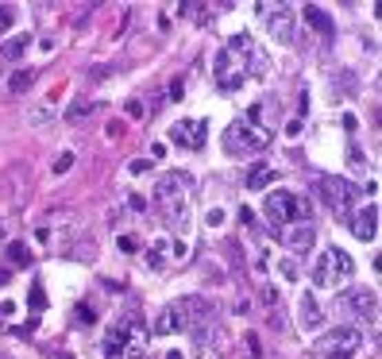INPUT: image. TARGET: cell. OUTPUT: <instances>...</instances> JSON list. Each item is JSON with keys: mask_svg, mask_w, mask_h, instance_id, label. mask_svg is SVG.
<instances>
[{"mask_svg": "<svg viewBox=\"0 0 382 359\" xmlns=\"http://www.w3.org/2000/svg\"><path fill=\"white\" fill-rule=\"evenodd\" d=\"M28 47H31V35L23 31V35H16V39H8V43H0V59H23L28 54Z\"/></svg>", "mask_w": 382, "mask_h": 359, "instance_id": "obj_18", "label": "cell"}, {"mask_svg": "<svg viewBox=\"0 0 382 359\" xmlns=\"http://www.w3.org/2000/svg\"><path fill=\"white\" fill-rule=\"evenodd\" d=\"M205 224H209V228H220V224H224V209H209Z\"/></svg>", "mask_w": 382, "mask_h": 359, "instance_id": "obj_31", "label": "cell"}, {"mask_svg": "<svg viewBox=\"0 0 382 359\" xmlns=\"http://www.w3.org/2000/svg\"><path fill=\"white\" fill-rule=\"evenodd\" d=\"M286 136H290V139L301 136V120H286Z\"/></svg>", "mask_w": 382, "mask_h": 359, "instance_id": "obj_35", "label": "cell"}, {"mask_svg": "<svg viewBox=\"0 0 382 359\" xmlns=\"http://www.w3.org/2000/svg\"><path fill=\"white\" fill-rule=\"evenodd\" d=\"M16 16H20V12L12 8V4H0V35H4L12 23H16Z\"/></svg>", "mask_w": 382, "mask_h": 359, "instance_id": "obj_26", "label": "cell"}, {"mask_svg": "<svg viewBox=\"0 0 382 359\" xmlns=\"http://www.w3.org/2000/svg\"><path fill=\"white\" fill-rule=\"evenodd\" d=\"M170 252H174V259H178V263H189V255H193V252H189V243H186V240H178L174 247H170Z\"/></svg>", "mask_w": 382, "mask_h": 359, "instance_id": "obj_30", "label": "cell"}, {"mask_svg": "<svg viewBox=\"0 0 382 359\" xmlns=\"http://www.w3.org/2000/svg\"><path fill=\"white\" fill-rule=\"evenodd\" d=\"M167 359H186V356H182V351H167Z\"/></svg>", "mask_w": 382, "mask_h": 359, "instance_id": "obj_42", "label": "cell"}, {"mask_svg": "<svg viewBox=\"0 0 382 359\" xmlns=\"http://www.w3.org/2000/svg\"><path fill=\"white\" fill-rule=\"evenodd\" d=\"M28 305H31V309H35V313H43V309H47V294H43V282H31Z\"/></svg>", "mask_w": 382, "mask_h": 359, "instance_id": "obj_21", "label": "cell"}, {"mask_svg": "<svg viewBox=\"0 0 382 359\" xmlns=\"http://www.w3.org/2000/svg\"><path fill=\"white\" fill-rule=\"evenodd\" d=\"M244 74H228V78H220V93H235V89L244 85Z\"/></svg>", "mask_w": 382, "mask_h": 359, "instance_id": "obj_27", "label": "cell"}, {"mask_svg": "<svg viewBox=\"0 0 382 359\" xmlns=\"http://www.w3.org/2000/svg\"><path fill=\"white\" fill-rule=\"evenodd\" d=\"M4 255H8V271H12V267H28V263H31V247H28V243H4Z\"/></svg>", "mask_w": 382, "mask_h": 359, "instance_id": "obj_20", "label": "cell"}, {"mask_svg": "<svg viewBox=\"0 0 382 359\" xmlns=\"http://www.w3.org/2000/svg\"><path fill=\"white\" fill-rule=\"evenodd\" d=\"M85 112H93V105H74V108L66 112V120H81Z\"/></svg>", "mask_w": 382, "mask_h": 359, "instance_id": "obj_33", "label": "cell"}, {"mask_svg": "<svg viewBox=\"0 0 382 359\" xmlns=\"http://www.w3.org/2000/svg\"><path fill=\"white\" fill-rule=\"evenodd\" d=\"M127 170H131V174H147V170H151V158H136Z\"/></svg>", "mask_w": 382, "mask_h": 359, "instance_id": "obj_34", "label": "cell"}, {"mask_svg": "<svg viewBox=\"0 0 382 359\" xmlns=\"http://www.w3.org/2000/svg\"><path fill=\"white\" fill-rule=\"evenodd\" d=\"M266 16V31H270V39L290 47L294 43V12L286 8V4H275V8H263Z\"/></svg>", "mask_w": 382, "mask_h": 359, "instance_id": "obj_10", "label": "cell"}, {"mask_svg": "<svg viewBox=\"0 0 382 359\" xmlns=\"http://www.w3.org/2000/svg\"><path fill=\"white\" fill-rule=\"evenodd\" d=\"M167 247H170L167 240H155V243H151V255H147L151 267H162V259H167Z\"/></svg>", "mask_w": 382, "mask_h": 359, "instance_id": "obj_24", "label": "cell"}, {"mask_svg": "<svg viewBox=\"0 0 382 359\" xmlns=\"http://www.w3.org/2000/svg\"><path fill=\"white\" fill-rule=\"evenodd\" d=\"M340 305L348 313H355V317H367V320H374L379 317V298H374V290H367V286H359V290H348L340 298Z\"/></svg>", "mask_w": 382, "mask_h": 359, "instance_id": "obj_14", "label": "cell"}, {"mask_svg": "<svg viewBox=\"0 0 382 359\" xmlns=\"http://www.w3.org/2000/svg\"><path fill=\"white\" fill-rule=\"evenodd\" d=\"M343 127H348V132H355V127H359V120H355L352 112H343Z\"/></svg>", "mask_w": 382, "mask_h": 359, "instance_id": "obj_39", "label": "cell"}, {"mask_svg": "<svg viewBox=\"0 0 382 359\" xmlns=\"http://www.w3.org/2000/svg\"><path fill=\"white\" fill-rule=\"evenodd\" d=\"M62 359H74V356H62Z\"/></svg>", "mask_w": 382, "mask_h": 359, "instance_id": "obj_44", "label": "cell"}, {"mask_svg": "<svg viewBox=\"0 0 382 359\" xmlns=\"http://www.w3.org/2000/svg\"><path fill=\"white\" fill-rule=\"evenodd\" d=\"M127 205H131L136 213H147V201H143V197H139V194H131V197H127Z\"/></svg>", "mask_w": 382, "mask_h": 359, "instance_id": "obj_36", "label": "cell"}, {"mask_svg": "<svg viewBox=\"0 0 382 359\" xmlns=\"http://www.w3.org/2000/svg\"><path fill=\"white\" fill-rule=\"evenodd\" d=\"M116 247L124 255H136L139 247H143V243H139V236H131V232H124V236H116Z\"/></svg>", "mask_w": 382, "mask_h": 359, "instance_id": "obj_23", "label": "cell"}, {"mask_svg": "<svg viewBox=\"0 0 382 359\" xmlns=\"http://www.w3.org/2000/svg\"><path fill=\"white\" fill-rule=\"evenodd\" d=\"M363 344H367V336H363L359 329L336 325V329L321 340V351H324V359H355L363 351Z\"/></svg>", "mask_w": 382, "mask_h": 359, "instance_id": "obj_6", "label": "cell"}, {"mask_svg": "<svg viewBox=\"0 0 382 359\" xmlns=\"http://www.w3.org/2000/svg\"><path fill=\"white\" fill-rule=\"evenodd\" d=\"M263 213H266V220L275 224V228H286V224H309V216H313V205L305 201V197H297V194L275 189V194H266Z\"/></svg>", "mask_w": 382, "mask_h": 359, "instance_id": "obj_2", "label": "cell"}, {"mask_svg": "<svg viewBox=\"0 0 382 359\" xmlns=\"http://www.w3.org/2000/svg\"><path fill=\"white\" fill-rule=\"evenodd\" d=\"M348 224H352V236L363 243H371L379 236V205H359L348 213Z\"/></svg>", "mask_w": 382, "mask_h": 359, "instance_id": "obj_11", "label": "cell"}, {"mask_svg": "<svg viewBox=\"0 0 382 359\" xmlns=\"http://www.w3.org/2000/svg\"><path fill=\"white\" fill-rule=\"evenodd\" d=\"M78 320H81V325H93V320H97V309L81 301V305H78Z\"/></svg>", "mask_w": 382, "mask_h": 359, "instance_id": "obj_29", "label": "cell"}, {"mask_svg": "<svg viewBox=\"0 0 382 359\" xmlns=\"http://www.w3.org/2000/svg\"><path fill=\"white\" fill-rule=\"evenodd\" d=\"M278 243L290 247L294 255H309L317 243V228L313 224H286V228H278Z\"/></svg>", "mask_w": 382, "mask_h": 359, "instance_id": "obj_9", "label": "cell"}, {"mask_svg": "<svg viewBox=\"0 0 382 359\" xmlns=\"http://www.w3.org/2000/svg\"><path fill=\"white\" fill-rule=\"evenodd\" d=\"M12 313H16V305H12V301H4V305H0V317H12Z\"/></svg>", "mask_w": 382, "mask_h": 359, "instance_id": "obj_40", "label": "cell"}, {"mask_svg": "<svg viewBox=\"0 0 382 359\" xmlns=\"http://www.w3.org/2000/svg\"><path fill=\"white\" fill-rule=\"evenodd\" d=\"M297 325H301L305 332H317L324 325V309L317 305V298L309 290L301 294V301H297Z\"/></svg>", "mask_w": 382, "mask_h": 359, "instance_id": "obj_15", "label": "cell"}, {"mask_svg": "<svg viewBox=\"0 0 382 359\" xmlns=\"http://www.w3.org/2000/svg\"><path fill=\"white\" fill-rule=\"evenodd\" d=\"M182 93H186V85H182V78H174V81H170V93H167V97H170V101H182Z\"/></svg>", "mask_w": 382, "mask_h": 359, "instance_id": "obj_32", "label": "cell"}, {"mask_svg": "<svg viewBox=\"0 0 382 359\" xmlns=\"http://www.w3.org/2000/svg\"><path fill=\"white\" fill-rule=\"evenodd\" d=\"M170 309H174V317H178V332L182 329L197 332V329H205L209 320H213V309H209L201 298H182V301H174Z\"/></svg>", "mask_w": 382, "mask_h": 359, "instance_id": "obj_8", "label": "cell"}, {"mask_svg": "<svg viewBox=\"0 0 382 359\" xmlns=\"http://www.w3.org/2000/svg\"><path fill=\"white\" fill-rule=\"evenodd\" d=\"M4 240H8V228H4V224H0V243H4Z\"/></svg>", "mask_w": 382, "mask_h": 359, "instance_id": "obj_43", "label": "cell"}, {"mask_svg": "<svg viewBox=\"0 0 382 359\" xmlns=\"http://www.w3.org/2000/svg\"><path fill=\"white\" fill-rule=\"evenodd\" d=\"M305 23H309V28H313L317 35H324V39H328V35L336 31L332 16H328L324 8H317V4H305Z\"/></svg>", "mask_w": 382, "mask_h": 359, "instance_id": "obj_17", "label": "cell"}, {"mask_svg": "<svg viewBox=\"0 0 382 359\" xmlns=\"http://www.w3.org/2000/svg\"><path fill=\"white\" fill-rule=\"evenodd\" d=\"M270 143V132H266L263 124H228L224 132V151L235 158H244V155H255V151H263V147Z\"/></svg>", "mask_w": 382, "mask_h": 359, "instance_id": "obj_4", "label": "cell"}, {"mask_svg": "<svg viewBox=\"0 0 382 359\" xmlns=\"http://www.w3.org/2000/svg\"><path fill=\"white\" fill-rule=\"evenodd\" d=\"M70 166H74V155H70V151H62V155L54 158V174H66Z\"/></svg>", "mask_w": 382, "mask_h": 359, "instance_id": "obj_28", "label": "cell"}, {"mask_svg": "<svg viewBox=\"0 0 382 359\" xmlns=\"http://www.w3.org/2000/svg\"><path fill=\"white\" fill-rule=\"evenodd\" d=\"M317 194H321V201L332 209V216L348 220V213L355 209V197H359V185L343 182V178H321V182H317Z\"/></svg>", "mask_w": 382, "mask_h": 359, "instance_id": "obj_5", "label": "cell"}, {"mask_svg": "<svg viewBox=\"0 0 382 359\" xmlns=\"http://www.w3.org/2000/svg\"><path fill=\"white\" fill-rule=\"evenodd\" d=\"M162 155H167V143H151V163H158Z\"/></svg>", "mask_w": 382, "mask_h": 359, "instance_id": "obj_38", "label": "cell"}, {"mask_svg": "<svg viewBox=\"0 0 382 359\" xmlns=\"http://www.w3.org/2000/svg\"><path fill=\"white\" fill-rule=\"evenodd\" d=\"M228 66H232V54H228V50H220V54H216V62H213V74H216V81H220V78H228Z\"/></svg>", "mask_w": 382, "mask_h": 359, "instance_id": "obj_25", "label": "cell"}, {"mask_svg": "<svg viewBox=\"0 0 382 359\" xmlns=\"http://www.w3.org/2000/svg\"><path fill=\"white\" fill-rule=\"evenodd\" d=\"M275 166L270 163H251L247 166V178H244V185L247 189H266V185H275Z\"/></svg>", "mask_w": 382, "mask_h": 359, "instance_id": "obj_16", "label": "cell"}, {"mask_svg": "<svg viewBox=\"0 0 382 359\" xmlns=\"http://www.w3.org/2000/svg\"><path fill=\"white\" fill-rule=\"evenodd\" d=\"M8 282H12V271L8 267H0V286H8Z\"/></svg>", "mask_w": 382, "mask_h": 359, "instance_id": "obj_41", "label": "cell"}, {"mask_svg": "<svg viewBox=\"0 0 382 359\" xmlns=\"http://www.w3.org/2000/svg\"><path fill=\"white\" fill-rule=\"evenodd\" d=\"M278 267H282V274H290V278H297V263H294V259H282V263H278Z\"/></svg>", "mask_w": 382, "mask_h": 359, "instance_id": "obj_37", "label": "cell"}, {"mask_svg": "<svg viewBox=\"0 0 382 359\" xmlns=\"http://www.w3.org/2000/svg\"><path fill=\"white\" fill-rule=\"evenodd\" d=\"M170 139H174L178 147H189V151H197V147H205L209 127H205V120H178V124L170 127Z\"/></svg>", "mask_w": 382, "mask_h": 359, "instance_id": "obj_13", "label": "cell"}, {"mask_svg": "<svg viewBox=\"0 0 382 359\" xmlns=\"http://www.w3.org/2000/svg\"><path fill=\"white\" fill-rule=\"evenodd\" d=\"M170 332H178V317H174V309H162L155 320H151V336H170Z\"/></svg>", "mask_w": 382, "mask_h": 359, "instance_id": "obj_19", "label": "cell"}, {"mask_svg": "<svg viewBox=\"0 0 382 359\" xmlns=\"http://www.w3.org/2000/svg\"><path fill=\"white\" fill-rule=\"evenodd\" d=\"M105 359H147V332L139 317H127L105 332Z\"/></svg>", "mask_w": 382, "mask_h": 359, "instance_id": "obj_1", "label": "cell"}, {"mask_svg": "<svg viewBox=\"0 0 382 359\" xmlns=\"http://www.w3.org/2000/svg\"><path fill=\"white\" fill-rule=\"evenodd\" d=\"M224 50L232 59H240V74H244V78H263L266 74V54L255 47L251 35H232Z\"/></svg>", "mask_w": 382, "mask_h": 359, "instance_id": "obj_7", "label": "cell"}, {"mask_svg": "<svg viewBox=\"0 0 382 359\" xmlns=\"http://www.w3.org/2000/svg\"><path fill=\"white\" fill-rule=\"evenodd\" d=\"M352 274H355L352 255L343 252V247H328L313 267V286H321V290H343L352 282Z\"/></svg>", "mask_w": 382, "mask_h": 359, "instance_id": "obj_3", "label": "cell"}, {"mask_svg": "<svg viewBox=\"0 0 382 359\" xmlns=\"http://www.w3.org/2000/svg\"><path fill=\"white\" fill-rule=\"evenodd\" d=\"M158 209H162V220H167L170 232L186 236V228H189V205H186V197H182V194L158 197Z\"/></svg>", "mask_w": 382, "mask_h": 359, "instance_id": "obj_12", "label": "cell"}, {"mask_svg": "<svg viewBox=\"0 0 382 359\" xmlns=\"http://www.w3.org/2000/svg\"><path fill=\"white\" fill-rule=\"evenodd\" d=\"M31 81H35V74H31V70H20V74H12L8 89L12 93H23V89H31Z\"/></svg>", "mask_w": 382, "mask_h": 359, "instance_id": "obj_22", "label": "cell"}]
</instances>
